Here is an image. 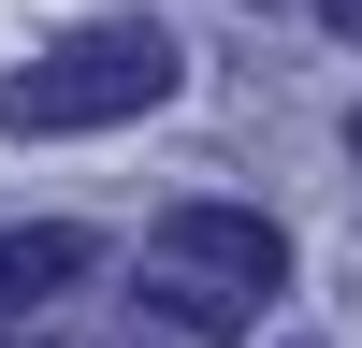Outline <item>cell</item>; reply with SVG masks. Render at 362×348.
Here are the masks:
<instances>
[{
  "instance_id": "obj_3",
  "label": "cell",
  "mask_w": 362,
  "mask_h": 348,
  "mask_svg": "<svg viewBox=\"0 0 362 348\" xmlns=\"http://www.w3.org/2000/svg\"><path fill=\"white\" fill-rule=\"evenodd\" d=\"M102 276V232L87 218H29V232H0V319H44L58 290H87Z\"/></svg>"
},
{
  "instance_id": "obj_2",
  "label": "cell",
  "mask_w": 362,
  "mask_h": 348,
  "mask_svg": "<svg viewBox=\"0 0 362 348\" xmlns=\"http://www.w3.org/2000/svg\"><path fill=\"white\" fill-rule=\"evenodd\" d=\"M174 102V29L160 15H102L73 44L15 58L0 73V131L15 145H58V131H116V116H160Z\"/></svg>"
},
{
  "instance_id": "obj_5",
  "label": "cell",
  "mask_w": 362,
  "mask_h": 348,
  "mask_svg": "<svg viewBox=\"0 0 362 348\" xmlns=\"http://www.w3.org/2000/svg\"><path fill=\"white\" fill-rule=\"evenodd\" d=\"M87 348H131V334H87Z\"/></svg>"
},
{
  "instance_id": "obj_6",
  "label": "cell",
  "mask_w": 362,
  "mask_h": 348,
  "mask_svg": "<svg viewBox=\"0 0 362 348\" xmlns=\"http://www.w3.org/2000/svg\"><path fill=\"white\" fill-rule=\"evenodd\" d=\"M348 145H362V116H348Z\"/></svg>"
},
{
  "instance_id": "obj_4",
  "label": "cell",
  "mask_w": 362,
  "mask_h": 348,
  "mask_svg": "<svg viewBox=\"0 0 362 348\" xmlns=\"http://www.w3.org/2000/svg\"><path fill=\"white\" fill-rule=\"evenodd\" d=\"M319 15H334V29H348V44H362V0H319Z\"/></svg>"
},
{
  "instance_id": "obj_1",
  "label": "cell",
  "mask_w": 362,
  "mask_h": 348,
  "mask_svg": "<svg viewBox=\"0 0 362 348\" xmlns=\"http://www.w3.org/2000/svg\"><path fill=\"white\" fill-rule=\"evenodd\" d=\"M276 290H290V232L261 203H160V232L131 261V305L160 334H247Z\"/></svg>"
}]
</instances>
